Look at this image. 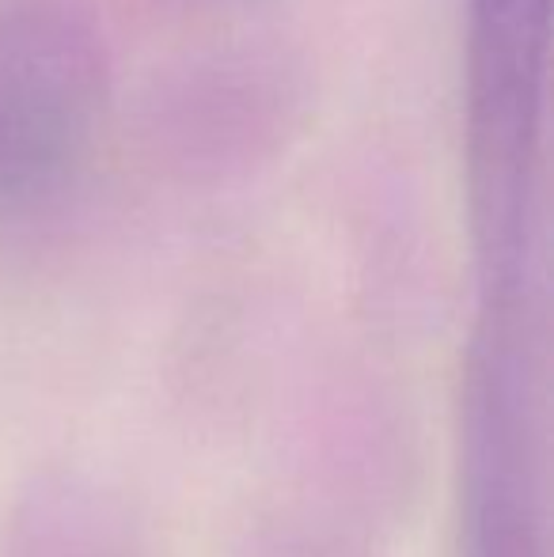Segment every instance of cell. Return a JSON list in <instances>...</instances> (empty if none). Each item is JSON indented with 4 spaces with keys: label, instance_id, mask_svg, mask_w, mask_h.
<instances>
[{
    "label": "cell",
    "instance_id": "obj_1",
    "mask_svg": "<svg viewBox=\"0 0 554 557\" xmlns=\"http://www.w3.org/2000/svg\"><path fill=\"white\" fill-rule=\"evenodd\" d=\"M111 99L99 0H0V206H35L88 163Z\"/></svg>",
    "mask_w": 554,
    "mask_h": 557
},
{
    "label": "cell",
    "instance_id": "obj_2",
    "mask_svg": "<svg viewBox=\"0 0 554 557\" xmlns=\"http://www.w3.org/2000/svg\"><path fill=\"white\" fill-rule=\"evenodd\" d=\"M4 557H145V539L114 493L73 474H46L15 500Z\"/></svg>",
    "mask_w": 554,
    "mask_h": 557
}]
</instances>
